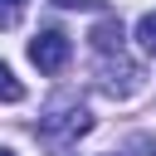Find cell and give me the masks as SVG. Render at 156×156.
<instances>
[{"instance_id":"1","label":"cell","mask_w":156,"mask_h":156,"mask_svg":"<svg viewBox=\"0 0 156 156\" xmlns=\"http://www.w3.org/2000/svg\"><path fill=\"white\" fill-rule=\"evenodd\" d=\"M93 132V112L83 107V102H63V107H54L44 122H39V141L54 151V156H68L73 146H78V136H88Z\"/></svg>"},{"instance_id":"2","label":"cell","mask_w":156,"mask_h":156,"mask_svg":"<svg viewBox=\"0 0 156 156\" xmlns=\"http://www.w3.org/2000/svg\"><path fill=\"white\" fill-rule=\"evenodd\" d=\"M68 54H73V44H68L63 29H39V34L29 39V63H34L39 73H63Z\"/></svg>"},{"instance_id":"3","label":"cell","mask_w":156,"mask_h":156,"mask_svg":"<svg viewBox=\"0 0 156 156\" xmlns=\"http://www.w3.org/2000/svg\"><path fill=\"white\" fill-rule=\"evenodd\" d=\"M88 39H93V49H98L102 58H112V54H122V39H127V29H122V20H117V15H107V20H102V24L88 34Z\"/></svg>"},{"instance_id":"4","label":"cell","mask_w":156,"mask_h":156,"mask_svg":"<svg viewBox=\"0 0 156 156\" xmlns=\"http://www.w3.org/2000/svg\"><path fill=\"white\" fill-rule=\"evenodd\" d=\"M0 102H24V83L15 78L10 63H0Z\"/></svg>"},{"instance_id":"5","label":"cell","mask_w":156,"mask_h":156,"mask_svg":"<svg viewBox=\"0 0 156 156\" xmlns=\"http://www.w3.org/2000/svg\"><path fill=\"white\" fill-rule=\"evenodd\" d=\"M136 44H141V49H146V54H156V10H151V15H141V20H136Z\"/></svg>"},{"instance_id":"6","label":"cell","mask_w":156,"mask_h":156,"mask_svg":"<svg viewBox=\"0 0 156 156\" xmlns=\"http://www.w3.org/2000/svg\"><path fill=\"white\" fill-rule=\"evenodd\" d=\"M24 15V0H0V29H15Z\"/></svg>"},{"instance_id":"7","label":"cell","mask_w":156,"mask_h":156,"mask_svg":"<svg viewBox=\"0 0 156 156\" xmlns=\"http://www.w3.org/2000/svg\"><path fill=\"white\" fill-rule=\"evenodd\" d=\"M54 5H63V10H98L102 0H54Z\"/></svg>"},{"instance_id":"8","label":"cell","mask_w":156,"mask_h":156,"mask_svg":"<svg viewBox=\"0 0 156 156\" xmlns=\"http://www.w3.org/2000/svg\"><path fill=\"white\" fill-rule=\"evenodd\" d=\"M0 156H15V151H10V146H0Z\"/></svg>"}]
</instances>
